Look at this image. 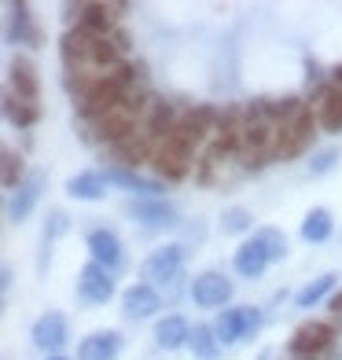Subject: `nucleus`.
<instances>
[{"instance_id":"obj_1","label":"nucleus","mask_w":342,"mask_h":360,"mask_svg":"<svg viewBox=\"0 0 342 360\" xmlns=\"http://www.w3.org/2000/svg\"><path fill=\"white\" fill-rule=\"evenodd\" d=\"M125 96H129V89L122 85V81H114L110 74H100V77L89 85V92L77 100V114H81L85 122L96 125V122H103L110 110H118V107L125 103Z\"/></svg>"},{"instance_id":"obj_2","label":"nucleus","mask_w":342,"mask_h":360,"mask_svg":"<svg viewBox=\"0 0 342 360\" xmlns=\"http://www.w3.org/2000/svg\"><path fill=\"white\" fill-rule=\"evenodd\" d=\"M313 129H317V114H313V107H302L291 122H284V125H276V140H272V151H269V158H295V155H302L309 143H313Z\"/></svg>"},{"instance_id":"obj_3","label":"nucleus","mask_w":342,"mask_h":360,"mask_svg":"<svg viewBox=\"0 0 342 360\" xmlns=\"http://www.w3.org/2000/svg\"><path fill=\"white\" fill-rule=\"evenodd\" d=\"M331 342H335V327H331V323L309 320V323H302L298 331L291 335L287 353L295 356V360H313V356H320V353H328Z\"/></svg>"},{"instance_id":"obj_4","label":"nucleus","mask_w":342,"mask_h":360,"mask_svg":"<svg viewBox=\"0 0 342 360\" xmlns=\"http://www.w3.org/2000/svg\"><path fill=\"white\" fill-rule=\"evenodd\" d=\"M144 280H148L151 287L155 283H177L181 280V272H184V247H177V243H170V247H158L148 261H144Z\"/></svg>"},{"instance_id":"obj_5","label":"nucleus","mask_w":342,"mask_h":360,"mask_svg":"<svg viewBox=\"0 0 342 360\" xmlns=\"http://www.w3.org/2000/svg\"><path fill=\"white\" fill-rule=\"evenodd\" d=\"M191 155L195 151H188L177 136H166V140H158V151H155L151 166H155L158 180H184L188 169H191Z\"/></svg>"},{"instance_id":"obj_6","label":"nucleus","mask_w":342,"mask_h":360,"mask_svg":"<svg viewBox=\"0 0 342 360\" xmlns=\"http://www.w3.org/2000/svg\"><path fill=\"white\" fill-rule=\"evenodd\" d=\"M92 44L96 37H89L85 30H67L59 41V56H63V67H67V74H96L92 70Z\"/></svg>"},{"instance_id":"obj_7","label":"nucleus","mask_w":342,"mask_h":360,"mask_svg":"<svg viewBox=\"0 0 342 360\" xmlns=\"http://www.w3.org/2000/svg\"><path fill=\"white\" fill-rule=\"evenodd\" d=\"M77 294H81V302H89V305H107L114 298V272L89 261L77 276Z\"/></svg>"},{"instance_id":"obj_8","label":"nucleus","mask_w":342,"mask_h":360,"mask_svg":"<svg viewBox=\"0 0 342 360\" xmlns=\"http://www.w3.org/2000/svg\"><path fill=\"white\" fill-rule=\"evenodd\" d=\"M228 298H232V280H228L224 272H199L191 280V302L199 305V309H217L224 305Z\"/></svg>"},{"instance_id":"obj_9","label":"nucleus","mask_w":342,"mask_h":360,"mask_svg":"<svg viewBox=\"0 0 342 360\" xmlns=\"http://www.w3.org/2000/svg\"><path fill=\"white\" fill-rule=\"evenodd\" d=\"M44 184H48V176H44L41 169H34L19 188L11 191V199H8V221H11V224H23L30 214H34V206H37V199H41Z\"/></svg>"},{"instance_id":"obj_10","label":"nucleus","mask_w":342,"mask_h":360,"mask_svg":"<svg viewBox=\"0 0 342 360\" xmlns=\"http://www.w3.org/2000/svg\"><path fill=\"white\" fill-rule=\"evenodd\" d=\"M103 180H107V184H118V188H125V191H137L140 199H162V191H166V184H162V180L140 176L137 169L118 166V162H110V166L103 169Z\"/></svg>"},{"instance_id":"obj_11","label":"nucleus","mask_w":342,"mask_h":360,"mask_svg":"<svg viewBox=\"0 0 342 360\" xmlns=\"http://www.w3.org/2000/svg\"><path fill=\"white\" fill-rule=\"evenodd\" d=\"M67 19H77V30H85L89 37H110L114 34L110 4H67Z\"/></svg>"},{"instance_id":"obj_12","label":"nucleus","mask_w":342,"mask_h":360,"mask_svg":"<svg viewBox=\"0 0 342 360\" xmlns=\"http://www.w3.org/2000/svg\"><path fill=\"white\" fill-rule=\"evenodd\" d=\"M85 247H89V254H92L96 265H103V269H110V272H118V269L125 265L122 239L114 236V232H107V228H96V232H89Z\"/></svg>"},{"instance_id":"obj_13","label":"nucleus","mask_w":342,"mask_h":360,"mask_svg":"<svg viewBox=\"0 0 342 360\" xmlns=\"http://www.w3.org/2000/svg\"><path fill=\"white\" fill-rule=\"evenodd\" d=\"M30 338H34V346L37 349H44L48 356H59V349L63 346H67V316H63V313H44L37 323H34V335H30Z\"/></svg>"},{"instance_id":"obj_14","label":"nucleus","mask_w":342,"mask_h":360,"mask_svg":"<svg viewBox=\"0 0 342 360\" xmlns=\"http://www.w3.org/2000/svg\"><path fill=\"white\" fill-rule=\"evenodd\" d=\"M155 151H158V140L148 133V129H140V133H133L129 140H122L118 147H114V162L137 169L140 162H155Z\"/></svg>"},{"instance_id":"obj_15","label":"nucleus","mask_w":342,"mask_h":360,"mask_svg":"<svg viewBox=\"0 0 342 360\" xmlns=\"http://www.w3.org/2000/svg\"><path fill=\"white\" fill-rule=\"evenodd\" d=\"M162 309V298H158V290L151 283H133L125 294H122V313L129 320H148L155 316Z\"/></svg>"},{"instance_id":"obj_16","label":"nucleus","mask_w":342,"mask_h":360,"mask_svg":"<svg viewBox=\"0 0 342 360\" xmlns=\"http://www.w3.org/2000/svg\"><path fill=\"white\" fill-rule=\"evenodd\" d=\"M129 214H133L144 228H177V210L166 199H137L129 202Z\"/></svg>"},{"instance_id":"obj_17","label":"nucleus","mask_w":342,"mask_h":360,"mask_svg":"<svg viewBox=\"0 0 342 360\" xmlns=\"http://www.w3.org/2000/svg\"><path fill=\"white\" fill-rule=\"evenodd\" d=\"M11 92L19 96V100H26V103H37V96H41L37 67L26 56H15L11 59Z\"/></svg>"},{"instance_id":"obj_18","label":"nucleus","mask_w":342,"mask_h":360,"mask_svg":"<svg viewBox=\"0 0 342 360\" xmlns=\"http://www.w3.org/2000/svg\"><path fill=\"white\" fill-rule=\"evenodd\" d=\"M122 353V335L118 331H96L89 338H81L77 360H114Z\"/></svg>"},{"instance_id":"obj_19","label":"nucleus","mask_w":342,"mask_h":360,"mask_svg":"<svg viewBox=\"0 0 342 360\" xmlns=\"http://www.w3.org/2000/svg\"><path fill=\"white\" fill-rule=\"evenodd\" d=\"M11 44H30L37 48L44 41V34L34 26V15H30V4H11V30H8Z\"/></svg>"},{"instance_id":"obj_20","label":"nucleus","mask_w":342,"mask_h":360,"mask_svg":"<svg viewBox=\"0 0 342 360\" xmlns=\"http://www.w3.org/2000/svg\"><path fill=\"white\" fill-rule=\"evenodd\" d=\"M269 265H272V261H269L265 247H262L258 239H247V243L236 250V272L247 276V280H258V276H262Z\"/></svg>"},{"instance_id":"obj_21","label":"nucleus","mask_w":342,"mask_h":360,"mask_svg":"<svg viewBox=\"0 0 342 360\" xmlns=\"http://www.w3.org/2000/svg\"><path fill=\"white\" fill-rule=\"evenodd\" d=\"M317 122L328 129V133H342V89L328 85L317 96Z\"/></svg>"},{"instance_id":"obj_22","label":"nucleus","mask_w":342,"mask_h":360,"mask_svg":"<svg viewBox=\"0 0 342 360\" xmlns=\"http://www.w3.org/2000/svg\"><path fill=\"white\" fill-rule=\"evenodd\" d=\"M103 191H107L103 173H92V169L67 180V195H70V199H77V202H100Z\"/></svg>"},{"instance_id":"obj_23","label":"nucleus","mask_w":342,"mask_h":360,"mask_svg":"<svg viewBox=\"0 0 342 360\" xmlns=\"http://www.w3.org/2000/svg\"><path fill=\"white\" fill-rule=\"evenodd\" d=\"M188 338H191V327L181 316H166V320L155 323L158 349H181V346H188Z\"/></svg>"},{"instance_id":"obj_24","label":"nucleus","mask_w":342,"mask_h":360,"mask_svg":"<svg viewBox=\"0 0 342 360\" xmlns=\"http://www.w3.org/2000/svg\"><path fill=\"white\" fill-rule=\"evenodd\" d=\"M188 349H191L195 360H217L221 356V342H217L214 323H195L191 338H188Z\"/></svg>"},{"instance_id":"obj_25","label":"nucleus","mask_w":342,"mask_h":360,"mask_svg":"<svg viewBox=\"0 0 342 360\" xmlns=\"http://www.w3.org/2000/svg\"><path fill=\"white\" fill-rule=\"evenodd\" d=\"M214 331H217L221 346H236V342L247 338V316H243V305L239 309H224V313L217 316V323H214Z\"/></svg>"},{"instance_id":"obj_26","label":"nucleus","mask_w":342,"mask_h":360,"mask_svg":"<svg viewBox=\"0 0 342 360\" xmlns=\"http://www.w3.org/2000/svg\"><path fill=\"white\" fill-rule=\"evenodd\" d=\"M331 232H335V221H331V214L324 206H313L302 217V239L305 243H328Z\"/></svg>"},{"instance_id":"obj_27","label":"nucleus","mask_w":342,"mask_h":360,"mask_svg":"<svg viewBox=\"0 0 342 360\" xmlns=\"http://www.w3.org/2000/svg\"><path fill=\"white\" fill-rule=\"evenodd\" d=\"M4 118L15 125V129H30L37 118H41V110L34 107V103H26V100H19L15 92H8L4 96Z\"/></svg>"},{"instance_id":"obj_28","label":"nucleus","mask_w":342,"mask_h":360,"mask_svg":"<svg viewBox=\"0 0 342 360\" xmlns=\"http://www.w3.org/2000/svg\"><path fill=\"white\" fill-rule=\"evenodd\" d=\"M335 280H338L335 272H324L320 280L305 283V287H302V290L295 294V305H298V309H313L317 302H324V298H328V294L335 290Z\"/></svg>"},{"instance_id":"obj_29","label":"nucleus","mask_w":342,"mask_h":360,"mask_svg":"<svg viewBox=\"0 0 342 360\" xmlns=\"http://www.w3.org/2000/svg\"><path fill=\"white\" fill-rule=\"evenodd\" d=\"M254 239L265 247L269 261H284V257H287V236L280 232V228H258Z\"/></svg>"},{"instance_id":"obj_30","label":"nucleus","mask_w":342,"mask_h":360,"mask_svg":"<svg viewBox=\"0 0 342 360\" xmlns=\"http://www.w3.org/2000/svg\"><path fill=\"white\" fill-rule=\"evenodd\" d=\"M251 224H254V217L247 214L243 206H228L224 214H221V232L224 236H236V232H251Z\"/></svg>"},{"instance_id":"obj_31","label":"nucleus","mask_w":342,"mask_h":360,"mask_svg":"<svg viewBox=\"0 0 342 360\" xmlns=\"http://www.w3.org/2000/svg\"><path fill=\"white\" fill-rule=\"evenodd\" d=\"M26 176H30V173H26V166H23V155H19V151H4V176H0V180H4V188L15 191Z\"/></svg>"},{"instance_id":"obj_32","label":"nucleus","mask_w":342,"mask_h":360,"mask_svg":"<svg viewBox=\"0 0 342 360\" xmlns=\"http://www.w3.org/2000/svg\"><path fill=\"white\" fill-rule=\"evenodd\" d=\"M335 162H338V151H335V147H324V151H317L313 158H309V173L324 176V173L335 169Z\"/></svg>"},{"instance_id":"obj_33","label":"nucleus","mask_w":342,"mask_h":360,"mask_svg":"<svg viewBox=\"0 0 342 360\" xmlns=\"http://www.w3.org/2000/svg\"><path fill=\"white\" fill-rule=\"evenodd\" d=\"M67 228H70V217L63 214V210H52V214H48V224H44V250L52 247V239L63 236Z\"/></svg>"},{"instance_id":"obj_34","label":"nucleus","mask_w":342,"mask_h":360,"mask_svg":"<svg viewBox=\"0 0 342 360\" xmlns=\"http://www.w3.org/2000/svg\"><path fill=\"white\" fill-rule=\"evenodd\" d=\"M243 316H247V338L258 335V327H262V309H258V305H243Z\"/></svg>"},{"instance_id":"obj_35","label":"nucleus","mask_w":342,"mask_h":360,"mask_svg":"<svg viewBox=\"0 0 342 360\" xmlns=\"http://www.w3.org/2000/svg\"><path fill=\"white\" fill-rule=\"evenodd\" d=\"M328 309H331L335 316H342V290H335L331 298H328Z\"/></svg>"},{"instance_id":"obj_36","label":"nucleus","mask_w":342,"mask_h":360,"mask_svg":"<svg viewBox=\"0 0 342 360\" xmlns=\"http://www.w3.org/2000/svg\"><path fill=\"white\" fill-rule=\"evenodd\" d=\"M0 287H4V290L11 287V269H4V272H0Z\"/></svg>"},{"instance_id":"obj_37","label":"nucleus","mask_w":342,"mask_h":360,"mask_svg":"<svg viewBox=\"0 0 342 360\" xmlns=\"http://www.w3.org/2000/svg\"><path fill=\"white\" fill-rule=\"evenodd\" d=\"M48 360H67V356H48Z\"/></svg>"}]
</instances>
